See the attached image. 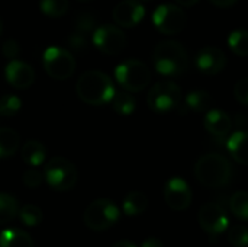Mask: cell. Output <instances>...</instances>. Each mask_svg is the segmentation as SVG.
<instances>
[{
	"mask_svg": "<svg viewBox=\"0 0 248 247\" xmlns=\"http://www.w3.org/2000/svg\"><path fill=\"white\" fill-rule=\"evenodd\" d=\"M77 96L87 105L100 106L109 103L116 93L112 79L99 70L83 73L76 83Z\"/></svg>",
	"mask_w": 248,
	"mask_h": 247,
	"instance_id": "cell-1",
	"label": "cell"
},
{
	"mask_svg": "<svg viewBox=\"0 0 248 247\" xmlns=\"http://www.w3.org/2000/svg\"><path fill=\"white\" fill-rule=\"evenodd\" d=\"M232 173L234 170L230 160L218 153H208L195 165V176L199 183L212 189L227 186L232 179Z\"/></svg>",
	"mask_w": 248,
	"mask_h": 247,
	"instance_id": "cell-2",
	"label": "cell"
},
{
	"mask_svg": "<svg viewBox=\"0 0 248 247\" xmlns=\"http://www.w3.org/2000/svg\"><path fill=\"white\" fill-rule=\"evenodd\" d=\"M154 68L169 77L183 74L189 66V57L185 47L173 39L161 41L153 51Z\"/></svg>",
	"mask_w": 248,
	"mask_h": 247,
	"instance_id": "cell-3",
	"label": "cell"
},
{
	"mask_svg": "<svg viewBox=\"0 0 248 247\" xmlns=\"http://www.w3.org/2000/svg\"><path fill=\"white\" fill-rule=\"evenodd\" d=\"M115 77L121 87H124L126 92H141L148 86L151 73L145 63L129 58L122 61L115 68Z\"/></svg>",
	"mask_w": 248,
	"mask_h": 247,
	"instance_id": "cell-4",
	"label": "cell"
},
{
	"mask_svg": "<svg viewBox=\"0 0 248 247\" xmlns=\"http://www.w3.org/2000/svg\"><path fill=\"white\" fill-rule=\"evenodd\" d=\"M44 176L48 186L58 192L73 189L77 182V170L74 165L64 157H52L45 165Z\"/></svg>",
	"mask_w": 248,
	"mask_h": 247,
	"instance_id": "cell-5",
	"label": "cell"
},
{
	"mask_svg": "<svg viewBox=\"0 0 248 247\" xmlns=\"http://www.w3.org/2000/svg\"><path fill=\"white\" fill-rule=\"evenodd\" d=\"M119 218V208L108 198L93 201L83 214L84 224L93 231H103L110 229Z\"/></svg>",
	"mask_w": 248,
	"mask_h": 247,
	"instance_id": "cell-6",
	"label": "cell"
},
{
	"mask_svg": "<svg viewBox=\"0 0 248 247\" xmlns=\"http://www.w3.org/2000/svg\"><path fill=\"white\" fill-rule=\"evenodd\" d=\"M42 64L48 76L55 80H65L76 70L73 54L61 47H48L42 54Z\"/></svg>",
	"mask_w": 248,
	"mask_h": 247,
	"instance_id": "cell-7",
	"label": "cell"
},
{
	"mask_svg": "<svg viewBox=\"0 0 248 247\" xmlns=\"http://www.w3.org/2000/svg\"><path fill=\"white\" fill-rule=\"evenodd\" d=\"M187 16L182 7L173 3L160 4L153 13L154 26L164 35H176L186 26Z\"/></svg>",
	"mask_w": 248,
	"mask_h": 247,
	"instance_id": "cell-8",
	"label": "cell"
},
{
	"mask_svg": "<svg viewBox=\"0 0 248 247\" xmlns=\"http://www.w3.org/2000/svg\"><path fill=\"white\" fill-rule=\"evenodd\" d=\"M182 100V90L173 82L155 83L147 96L148 106L155 112H169L179 106Z\"/></svg>",
	"mask_w": 248,
	"mask_h": 247,
	"instance_id": "cell-9",
	"label": "cell"
},
{
	"mask_svg": "<svg viewBox=\"0 0 248 247\" xmlns=\"http://www.w3.org/2000/svg\"><path fill=\"white\" fill-rule=\"evenodd\" d=\"M92 39L94 47L106 55H118L126 47V35L124 31L110 23L96 28Z\"/></svg>",
	"mask_w": 248,
	"mask_h": 247,
	"instance_id": "cell-10",
	"label": "cell"
},
{
	"mask_svg": "<svg viewBox=\"0 0 248 247\" xmlns=\"http://www.w3.org/2000/svg\"><path fill=\"white\" fill-rule=\"evenodd\" d=\"M198 220L201 227L211 236H219L228 227V215L225 210L215 202L203 205L199 211Z\"/></svg>",
	"mask_w": 248,
	"mask_h": 247,
	"instance_id": "cell-11",
	"label": "cell"
},
{
	"mask_svg": "<svg viewBox=\"0 0 248 247\" xmlns=\"http://www.w3.org/2000/svg\"><path fill=\"white\" fill-rule=\"evenodd\" d=\"M166 204L174 211H183L192 204V191L182 178H171L164 186Z\"/></svg>",
	"mask_w": 248,
	"mask_h": 247,
	"instance_id": "cell-12",
	"label": "cell"
},
{
	"mask_svg": "<svg viewBox=\"0 0 248 247\" xmlns=\"http://www.w3.org/2000/svg\"><path fill=\"white\" fill-rule=\"evenodd\" d=\"M195 64L199 71H202L203 74L212 76L224 70L227 64V57L224 51L219 49L218 47H205L198 51Z\"/></svg>",
	"mask_w": 248,
	"mask_h": 247,
	"instance_id": "cell-13",
	"label": "cell"
},
{
	"mask_svg": "<svg viewBox=\"0 0 248 247\" xmlns=\"http://www.w3.org/2000/svg\"><path fill=\"white\" fill-rule=\"evenodd\" d=\"M4 76L10 86H13L15 89H20V90L31 87L35 82L33 68L28 63L20 61V60L9 61L4 68Z\"/></svg>",
	"mask_w": 248,
	"mask_h": 247,
	"instance_id": "cell-14",
	"label": "cell"
},
{
	"mask_svg": "<svg viewBox=\"0 0 248 247\" xmlns=\"http://www.w3.org/2000/svg\"><path fill=\"white\" fill-rule=\"evenodd\" d=\"M113 19L122 28H132L138 25L145 16V9L138 0H124L113 9Z\"/></svg>",
	"mask_w": 248,
	"mask_h": 247,
	"instance_id": "cell-15",
	"label": "cell"
},
{
	"mask_svg": "<svg viewBox=\"0 0 248 247\" xmlns=\"http://www.w3.org/2000/svg\"><path fill=\"white\" fill-rule=\"evenodd\" d=\"M203 125L209 134H212L214 137L222 138L230 132L232 122H231V118L225 112L219 109H211L205 116Z\"/></svg>",
	"mask_w": 248,
	"mask_h": 247,
	"instance_id": "cell-16",
	"label": "cell"
},
{
	"mask_svg": "<svg viewBox=\"0 0 248 247\" xmlns=\"http://www.w3.org/2000/svg\"><path fill=\"white\" fill-rule=\"evenodd\" d=\"M228 151L241 165H248V131H237L234 132L228 143Z\"/></svg>",
	"mask_w": 248,
	"mask_h": 247,
	"instance_id": "cell-17",
	"label": "cell"
},
{
	"mask_svg": "<svg viewBox=\"0 0 248 247\" xmlns=\"http://www.w3.org/2000/svg\"><path fill=\"white\" fill-rule=\"evenodd\" d=\"M45 156L46 148L38 140H29L22 146V160L32 167L41 166L45 160Z\"/></svg>",
	"mask_w": 248,
	"mask_h": 247,
	"instance_id": "cell-18",
	"label": "cell"
},
{
	"mask_svg": "<svg viewBox=\"0 0 248 247\" xmlns=\"http://www.w3.org/2000/svg\"><path fill=\"white\" fill-rule=\"evenodd\" d=\"M0 247H33V240L23 230L6 229L0 233Z\"/></svg>",
	"mask_w": 248,
	"mask_h": 247,
	"instance_id": "cell-19",
	"label": "cell"
},
{
	"mask_svg": "<svg viewBox=\"0 0 248 247\" xmlns=\"http://www.w3.org/2000/svg\"><path fill=\"white\" fill-rule=\"evenodd\" d=\"M147 207H148V198L141 191L129 192L122 202V210L129 217H135V215L142 214L147 210Z\"/></svg>",
	"mask_w": 248,
	"mask_h": 247,
	"instance_id": "cell-20",
	"label": "cell"
},
{
	"mask_svg": "<svg viewBox=\"0 0 248 247\" xmlns=\"http://www.w3.org/2000/svg\"><path fill=\"white\" fill-rule=\"evenodd\" d=\"M20 144L19 134L7 127L0 128V159L13 156Z\"/></svg>",
	"mask_w": 248,
	"mask_h": 247,
	"instance_id": "cell-21",
	"label": "cell"
},
{
	"mask_svg": "<svg viewBox=\"0 0 248 247\" xmlns=\"http://www.w3.org/2000/svg\"><path fill=\"white\" fill-rule=\"evenodd\" d=\"M19 214V205L15 197L0 192V226L9 224Z\"/></svg>",
	"mask_w": 248,
	"mask_h": 247,
	"instance_id": "cell-22",
	"label": "cell"
},
{
	"mask_svg": "<svg viewBox=\"0 0 248 247\" xmlns=\"http://www.w3.org/2000/svg\"><path fill=\"white\" fill-rule=\"evenodd\" d=\"M212 98L206 90H193L186 96V106L193 112H205L211 108Z\"/></svg>",
	"mask_w": 248,
	"mask_h": 247,
	"instance_id": "cell-23",
	"label": "cell"
},
{
	"mask_svg": "<svg viewBox=\"0 0 248 247\" xmlns=\"http://www.w3.org/2000/svg\"><path fill=\"white\" fill-rule=\"evenodd\" d=\"M228 45L231 51L240 57L248 55V29H234L228 36Z\"/></svg>",
	"mask_w": 248,
	"mask_h": 247,
	"instance_id": "cell-24",
	"label": "cell"
},
{
	"mask_svg": "<svg viewBox=\"0 0 248 247\" xmlns=\"http://www.w3.org/2000/svg\"><path fill=\"white\" fill-rule=\"evenodd\" d=\"M112 103V108L115 112H118L119 115H129L134 112L135 109V99L134 96L126 92V90H121V92H116L110 100Z\"/></svg>",
	"mask_w": 248,
	"mask_h": 247,
	"instance_id": "cell-25",
	"label": "cell"
},
{
	"mask_svg": "<svg viewBox=\"0 0 248 247\" xmlns=\"http://www.w3.org/2000/svg\"><path fill=\"white\" fill-rule=\"evenodd\" d=\"M70 1L68 0H41L39 9L48 17H61L68 12Z\"/></svg>",
	"mask_w": 248,
	"mask_h": 247,
	"instance_id": "cell-26",
	"label": "cell"
},
{
	"mask_svg": "<svg viewBox=\"0 0 248 247\" xmlns=\"http://www.w3.org/2000/svg\"><path fill=\"white\" fill-rule=\"evenodd\" d=\"M230 208L237 218L248 221V192H235L230 199Z\"/></svg>",
	"mask_w": 248,
	"mask_h": 247,
	"instance_id": "cell-27",
	"label": "cell"
},
{
	"mask_svg": "<svg viewBox=\"0 0 248 247\" xmlns=\"http://www.w3.org/2000/svg\"><path fill=\"white\" fill-rule=\"evenodd\" d=\"M22 108V100L13 93H6L0 98V116H13Z\"/></svg>",
	"mask_w": 248,
	"mask_h": 247,
	"instance_id": "cell-28",
	"label": "cell"
},
{
	"mask_svg": "<svg viewBox=\"0 0 248 247\" xmlns=\"http://www.w3.org/2000/svg\"><path fill=\"white\" fill-rule=\"evenodd\" d=\"M17 215H19L20 221L28 227H36L42 221V211L36 205H29V204L23 205L19 210Z\"/></svg>",
	"mask_w": 248,
	"mask_h": 247,
	"instance_id": "cell-29",
	"label": "cell"
},
{
	"mask_svg": "<svg viewBox=\"0 0 248 247\" xmlns=\"http://www.w3.org/2000/svg\"><path fill=\"white\" fill-rule=\"evenodd\" d=\"M228 242L234 247H248V229L246 226H234L228 230Z\"/></svg>",
	"mask_w": 248,
	"mask_h": 247,
	"instance_id": "cell-30",
	"label": "cell"
},
{
	"mask_svg": "<svg viewBox=\"0 0 248 247\" xmlns=\"http://www.w3.org/2000/svg\"><path fill=\"white\" fill-rule=\"evenodd\" d=\"M42 175L38 172V170H26L25 173H23V176H22V182H23V185L26 186V188H29V189H35V188H38L41 183H42Z\"/></svg>",
	"mask_w": 248,
	"mask_h": 247,
	"instance_id": "cell-31",
	"label": "cell"
},
{
	"mask_svg": "<svg viewBox=\"0 0 248 247\" xmlns=\"http://www.w3.org/2000/svg\"><path fill=\"white\" fill-rule=\"evenodd\" d=\"M234 95L240 103L248 106V77H244L237 82V84L234 87Z\"/></svg>",
	"mask_w": 248,
	"mask_h": 247,
	"instance_id": "cell-32",
	"label": "cell"
},
{
	"mask_svg": "<svg viewBox=\"0 0 248 247\" xmlns=\"http://www.w3.org/2000/svg\"><path fill=\"white\" fill-rule=\"evenodd\" d=\"M1 52H3V55L6 58H9L12 61V60H15L19 55L20 47H19V44H17L16 39H6L3 42V47H1Z\"/></svg>",
	"mask_w": 248,
	"mask_h": 247,
	"instance_id": "cell-33",
	"label": "cell"
},
{
	"mask_svg": "<svg viewBox=\"0 0 248 247\" xmlns=\"http://www.w3.org/2000/svg\"><path fill=\"white\" fill-rule=\"evenodd\" d=\"M209 1L214 3V4L218 6V7H230V6L235 4L238 0H209Z\"/></svg>",
	"mask_w": 248,
	"mask_h": 247,
	"instance_id": "cell-34",
	"label": "cell"
},
{
	"mask_svg": "<svg viewBox=\"0 0 248 247\" xmlns=\"http://www.w3.org/2000/svg\"><path fill=\"white\" fill-rule=\"evenodd\" d=\"M142 247H163V243L155 239V237H151V239H147L144 243H142Z\"/></svg>",
	"mask_w": 248,
	"mask_h": 247,
	"instance_id": "cell-35",
	"label": "cell"
},
{
	"mask_svg": "<svg viewBox=\"0 0 248 247\" xmlns=\"http://www.w3.org/2000/svg\"><path fill=\"white\" fill-rule=\"evenodd\" d=\"M180 6H185V7H190V6H195L199 0H176Z\"/></svg>",
	"mask_w": 248,
	"mask_h": 247,
	"instance_id": "cell-36",
	"label": "cell"
},
{
	"mask_svg": "<svg viewBox=\"0 0 248 247\" xmlns=\"http://www.w3.org/2000/svg\"><path fill=\"white\" fill-rule=\"evenodd\" d=\"M112 247H137L134 243H131V242H128V240H122V242H118V243H115Z\"/></svg>",
	"mask_w": 248,
	"mask_h": 247,
	"instance_id": "cell-37",
	"label": "cell"
},
{
	"mask_svg": "<svg viewBox=\"0 0 248 247\" xmlns=\"http://www.w3.org/2000/svg\"><path fill=\"white\" fill-rule=\"evenodd\" d=\"M1 32H3V23H1V19H0V36H1Z\"/></svg>",
	"mask_w": 248,
	"mask_h": 247,
	"instance_id": "cell-38",
	"label": "cell"
},
{
	"mask_svg": "<svg viewBox=\"0 0 248 247\" xmlns=\"http://www.w3.org/2000/svg\"><path fill=\"white\" fill-rule=\"evenodd\" d=\"M80 1H90V0H80Z\"/></svg>",
	"mask_w": 248,
	"mask_h": 247,
	"instance_id": "cell-39",
	"label": "cell"
}]
</instances>
